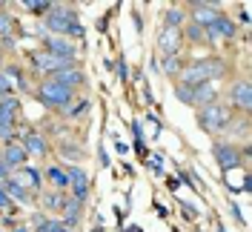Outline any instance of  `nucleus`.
I'll list each match as a JSON object with an SVG mask.
<instances>
[{
	"instance_id": "nucleus-37",
	"label": "nucleus",
	"mask_w": 252,
	"mask_h": 232,
	"mask_svg": "<svg viewBox=\"0 0 252 232\" xmlns=\"http://www.w3.org/2000/svg\"><path fill=\"white\" fill-rule=\"evenodd\" d=\"M15 232H29V230H26V227H15Z\"/></svg>"
},
{
	"instance_id": "nucleus-35",
	"label": "nucleus",
	"mask_w": 252,
	"mask_h": 232,
	"mask_svg": "<svg viewBox=\"0 0 252 232\" xmlns=\"http://www.w3.org/2000/svg\"><path fill=\"white\" fill-rule=\"evenodd\" d=\"M118 75H121V80H126V75H129V69H126V61H124V58L118 61Z\"/></svg>"
},
{
	"instance_id": "nucleus-6",
	"label": "nucleus",
	"mask_w": 252,
	"mask_h": 232,
	"mask_svg": "<svg viewBox=\"0 0 252 232\" xmlns=\"http://www.w3.org/2000/svg\"><path fill=\"white\" fill-rule=\"evenodd\" d=\"M32 61H34V66H37L40 72H55V75H58L63 69H72V61L58 58V55H49V52H34Z\"/></svg>"
},
{
	"instance_id": "nucleus-19",
	"label": "nucleus",
	"mask_w": 252,
	"mask_h": 232,
	"mask_svg": "<svg viewBox=\"0 0 252 232\" xmlns=\"http://www.w3.org/2000/svg\"><path fill=\"white\" fill-rule=\"evenodd\" d=\"M15 181H17L20 186H23V184H29L32 189H37V186H40V175H37V169L26 166V169H20V172L15 175Z\"/></svg>"
},
{
	"instance_id": "nucleus-10",
	"label": "nucleus",
	"mask_w": 252,
	"mask_h": 232,
	"mask_svg": "<svg viewBox=\"0 0 252 232\" xmlns=\"http://www.w3.org/2000/svg\"><path fill=\"white\" fill-rule=\"evenodd\" d=\"M229 98L232 103L241 109H250L252 106V89H250V80H235L232 89H229Z\"/></svg>"
},
{
	"instance_id": "nucleus-8",
	"label": "nucleus",
	"mask_w": 252,
	"mask_h": 232,
	"mask_svg": "<svg viewBox=\"0 0 252 232\" xmlns=\"http://www.w3.org/2000/svg\"><path fill=\"white\" fill-rule=\"evenodd\" d=\"M215 161L220 164V169H238V164H241V152H238L232 143H215Z\"/></svg>"
},
{
	"instance_id": "nucleus-11",
	"label": "nucleus",
	"mask_w": 252,
	"mask_h": 232,
	"mask_svg": "<svg viewBox=\"0 0 252 232\" xmlns=\"http://www.w3.org/2000/svg\"><path fill=\"white\" fill-rule=\"evenodd\" d=\"M46 52L49 55H58V58H66V61H75V46L72 40H63V37H46Z\"/></svg>"
},
{
	"instance_id": "nucleus-2",
	"label": "nucleus",
	"mask_w": 252,
	"mask_h": 232,
	"mask_svg": "<svg viewBox=\"0 0 252 232\" xmlns=\"http://www.w3.org/2000/svg\"><path fill=\"white\" fill-rule=\"evenodd\" d=\"M46 26L49 32H58V34H75V37H80L83 34V26L78 23V15L69 9V6H63V3H52V9H49L46 15Z\"/></svg>"
},
{
	"instance_id": "nucleus-24",
	"label": "nucleus",
	"mask_w": 252,
	"mask_h": 232,
	"mask_svg": "<svg viewBox=\"0 0 252 232\" xmlns=\"http://www.w3.org/2000/svg\"><path fill=\"white\" fill-rule=\"evenodd\" d=\"M181 20H184V12H181V9H169V12H166V26L178 29V26H181Z\"/></svg>"
},
{
	"instance_id": "nucleus-7",
	"label": "nucleus",
	"mask_w": 252,
	"mask_h": 232,
	"mask_svg": "<svg viewBox=\"0 0 252 232\" xmlns=\"http://www.w3.org/2000/svg\"><path fill=\"white\" fill-rule=\"evenodd\" d=\"M66 178H69V186H72V195H75V201H86V195H89V178H86V172L80 169V166H69L66 169Z\"/></svg>"
},
{
	"instance_id": "nucleus-33",
	"label": "nucleus",
	"mask_w": 252,
	"mask_h": 232,
	"mask_svg": "<svg viewBox=\"0 0 252 232\" xmlns=\"http://www.w3.org/2000/svg\"><path fill=\"white\" fill-rule=\"evenodd\" d=\"M9 169H12V166H9V164L3 161V155H0V184H3L6 178H9Z\"/></svg>"
},
{
	"instance_id": "nucleus-31",
	"label": "nucleus",
	"mask_w": 252,
	"mask_h": 232,
	"mask_svg": "<svg viewBox=\"0 0 252 232\" xmlns=\"http://www.w3.org/2000/svg\"><path fill=\"white\" fill-rule=\"evenodd\" d=\"M181 212H184V218H187V221H195V218H198L195 206H189V203H181Z\"/></svg>"
},
{
	"instance_id": "nucleus-29",
	"label": "nucleus",
	"mask_w": 252,
	"mask_h": 232,
	"mask_svg": "<svg viewBox=\"0 0 252 232\" xmlns=\"http://www.w3.org/2000/svg\"><path fill=\"white\" fill-rule=\"evenodd\" d=\"M9 92H12V83L6 80V75H0V100H3V98H9Z\"/></svg>"
},
{
	"instance_id": "nucleus-38",
	"label": "nucleus",
	"mask_w": 252,
	"mask_h": 232,
	"mask_svg": "<svg viewBox=\"0 0 252 232\" xmlns=\"http://www.w3.org/2000/svg\"><path fill=\"white\" fill-rule=\"evenodd\" d=\"M218 232H226V227H223V224H218Z\"/></svg>"
},
{
	"instance_id": "nucleus-22",
	"label": "nucleus",
	"mask_w": 252,
	"mask_h": 232,
	"mask_svg": "<svg viewBox=\"0 0 252 232\" xmlns=\"http://www.w3.org/2000/svg\"><path fill=\"white\" fill-rule=\"evenodd\" d=\"M43 175H46L52 184H58V186H69V178H66V172H61L58 166H49V169L43 172Z\"/></svg>"
},
{
	"instance_id": "nucleus-36",
	"label": "nucleus",
	"mask_w": 252,
	"mask_h": 232,
	"mask_svg": "<svg viewBox=\"0 0 252 232\" xmlns=\"http://www.w3.org/2000/svg\"><path fill=\"white\" fill-rule=\"evenodd\" d=\"M201 26H192V29H189V37H192V40H201Z\"/></svg>"
},
{
	"instance_id": "nucleus-4",
	"label": "nucleus",
	"mask_w": 252,
	"mask_h": 232,
	"mask_svg": "<svg viewBox=\"0 0 252 232\" xmlns=\"http://www.w3.org/2000/svg\"><path fill=\"white\" fill-rule=\"evenodd\" d=\"M37 100L43 106H55V109H66L72 100V89H66L55 80H43V86L37 89Z\"/></svg>"
},
{
	"instance_id": "nucleus-12",
	"label": "nucleus",
	"mask_w": 252,
	"mask_h": 232,
	"mask_svg": "<svg viewBox=\"0 0 252 232\" xmlns=\"http://www.w3.org/2000/svg\"><path fill=\"white\" fill-rule=\"evenodd\" d=\"M3 161H6V164H9V166H23V164H26V158H29V155H26V149H23V143H15V140H9V143H6V146H3Z\"/></svg>"
},
{
	"instance_id": "nucleus-17",
	"label": "nucleus",
	"mask_w": 252,
	"mask_h": 232,
	"mask_svg": "<svg viewBox=\"0 0 252 232\" xmlns=\"http://www.w3.org/2000/svg\"><path fill=\"white\" fill-rule=\"evenodd\" d=\"M23 149H26V155H46V140L37 132H26L23 135Z\"/></svg>"
},
{
	"instance_id": "nucleus-3",
	"label": "nucleus",
	"mask_w": 252,
	"mask_h": 232,
	"mask_svg": "<svg viewBox=\"0 0 252 232\" xmlns=\"http://www.w3.org/2000/svg\"><path fill=\"white\" fill-rule=\"evenodd\" d=\"M198 124L204 132H220V129H229L232 124V112L220 103H209L198 112Z\"/></svg>"
},
{
	"instance_id": "nucleus-13",
	"label": "nucleus",
	"mask_w": 252,
	"mask_h": 232,
	"mask_svg": "<svg viewBox=\"0 0 252 232\" xmlns=\"http://www.w3.org/2000/svg\"><path fill=\"white\" fill-rule=\"evenodd\" d=\"M0 186H3V189H6V195H9V198H15V201H20V203H29L32 201V192L26 189V186L17 184L15 178H6Z\"/></svg>"
},
{
	"instance_id": "nucleus-20",
	"label": "nucleus",
	"mask_w": 252,
	"mask_h": 232,
	"mask_svg": "<svg viewBox=\"0 0 252 232\" xmlns=\"http://www.w3.org/2000/svg\"><path fill=\"white\" fill-rule=\"evenodd\" d=\"M23 9L32 12V15H49L52 3H49V0H23Z\"/></svg>"
},
{
	"instance_id": "nucleus-9",
	"label": "nucleus",
	"mask_w": 252,
	"mask_h": 232,
	"mask_svg": "<svg viewBox=\"0 0 252 232\" xmlns=\"http://www.w3.org/2000/svg\"><path fill=\"white\" fill-rule=\"evenodd\" d=\"M192 17H195V23H198L201 29H209V26L220 17V12H218L215 3H212V6H209V3H195V6H192Z\"/></svg>"
},
{
	"instance_id": "nucleus-40",
	"label": "nucleus",
	"mask_w": 252,
	"mask_h": 232,
	"mask_svg": "<svg viewBox=\"0 0 252 232\" xmlns=\"http://www.w3.org/2000/svg\"><path fill=\"white\" fill-rule=\"evenodd\" d=\"M0 140H3V135H0Z\"/></svg>"
},
{
	"instance_id": "nucleus-27",
	"label": "nucleus",
	"mask_w": 252,
	"mask_h": 232,
	"mask_svg": "<svg viewBox=\"0 0 252 232\" xmlns=\"http://www.w3.org/2000/svg\"><path fill=\"white\" fill-rule=\"evenodd\" d=\"M61 155H63V158H75V161H80V158H83V152H80V149H75V146H61Z\"/></svg>"
},
{
	"instance_id": "nucleus-5",
	"label": "nucleus",
	"mask_w": 252,
	"mask_h": 232,
	"mask_svg": "<svg viewBox=\"0 0 252 232\" xmlns=\"http://www.w3.org/2000/svg\"><path fill=\"white\" fill-rule=\"evenodd\" d=\"M181 40H184L181 29L163 26V29H160V34H158V49L163 52V58H172V55H178V49H181Z\"/></svg>"
},
{
	"instance_id": "nucleus-30",
	"label": "nucleus",
	"mask_w": 252,
	"mask_h": 232,
	"mask_svg": "<svg viewBox=\"0 0 252 232\" xmlns=\"http://www.w3.org/2000/svg\"><path fill=\"white\" fill-rule=\"evenodd\" d=\"M46 206H52V209H63V198L61 195H46Z\"/></svg>"
},
{
	"instance_id": "nucleus-14",
	"label": "nucleus",
	"mask_w": 252,
	"mask_h": 232,
	"mask_svg": "<svg viewBox=\"0 0 252 232\" xmlns=\"http://www.w3.org/2000/svg\"><path fill=\"white\" fill-rule=\"evenodd\" d=\"M52 80L61 83V86H66V89H78L80 83H83V72H80V69H63V72H58Z\"/></svg>"
},
{
	"instance_id": "nucleus-1",
	"label": "nucleus",
	"mask_w": 252,
	"mask_h": 232,
	"mask_svg": "<svg viewBox=\"0 0 252 232\" xmlns=\"http://www.w3.org/2000/svg\"><path fill=\"white\" fill-rule=\"evenodd\" d=\"M226 72V66L218 61V58H204V61H195L192 66H184L181 69V86H201V83H209Z\"/></svg>"
},
{
	"instance_id": "nucleus-15",
	"label": "nucleus",
	"mask_w": 252,
	"mask_h": 232,
	"mask_svg": "<svg viewBox=\"0 0 252 232\" xmlns=\"http://www.w3.org/2000/svg\"><path fill=\"white\" fill-rule=\"evenodd\" d=\"M78 221H80V201L66 198V201H63V224H66L69 230H75Z\"/></svg>"
},
{
	"instance_id": "nucleus-26",
	"label": "nucleus",
	"mask_w": 252,
	"mask_h": 232,
	"mask_svg": "<svg viewBox=\"0 0 252 232\" xmlns=\"http://www.w3.org/2000/svg\"><path fill=\"white\" fill-rule=\"evenodd\" d=\"M149 169L155 172V175L163 172V158H160V155H152V158H149Z\"/></svg>"
},
{
	"instance_id": "nucleus-25",
	"label": "nucleus",
	"mask_w": 252,
	"mask_h": 232,
	"mask_svg": "<svg viewBox=\"0 0 252 232\" xmlns=\"http://www.w3.org/2000/svg\"><path fill=\"white\" fill-rule=\"evenodd\" d=\"M175 95H178L184 103H192V89H189V86H181V83H178V86H175Z\"/></svg>"
},
{
	"instance_id": "nucleus-34",
	"label": "nucleus",
	"mask_w": 252,
	"mask_h": 232,
	"mask_svg": "<svg viewBox=\"0 0 252 232\" xmlns=\"http://www.w3.org/2000/svg\"><path fill=\"white\" fill-rule=\"evenodd\" d=\"M132 132H135V140H143V124H141V121H135V124H132Z\"/></svg>"
},
{
	"instance_id": "nucleus-18",
	"label": "nucleus",
	"mask_w": 252,
	"mask_h": 232,
	"mask_svg": "<svg viewBox=\"0 0 252 232\" xmlns=\"http://www.w3.org/2000/svg\"><path fill=\"white\" fill-rule=\"evenodd\" d=\"M209 29L215 32L218 37H235V23H232L229 17H223V15H220L218 20H215V23L209 26Z\"/></svg>"
},
{
	"instance_id": "nucleus-16",
	"label": "nucleus",
	"mask_w": 252,
	"mask_h": 232,
	"mask_svg": "<svg viewBox=\"0 0 252 232\" xmlns=\"http://www.w3.org/2000/svg\"><path fill=\"white\" fill-rule=\"evenodd\" d=\"M212 100H215V89H212L209 83L192 86V103H195V106H201V109H204V106H209Z\"/></svg>"
},
{
	"instance_id": "nucleus-28",
	"label": "nucleus",
	"mask_w": 252,
	"mask_h": 232,
	"mask_svg": "<svg viewBox=\"0 0 252 232\" xmlns=\"http://www.w3.org/2000/svg\"><path fill=\"white\" fill-rule=\"evenodd\" d=\"M46 230L49 232H72L66 224H61V221H46Z\"/></svg>"
},
{
	"instance_id": "nucleus-23",
	"label": "nucleus",
	"mask_w": 252,
	"mask_h": 232,
	"mask_svg": "<svg viewBox=\"0 0 252 232\" xmlns=\"http://www.w3.org/2000/svg\"><path fill=\"white\" fill-rule=\"evenodd\" d=\"M0 40H12V17L0 12Z\"/></svg>"
},
{
	"instance_id": "nucleus-32",
	"label": "nucleus",
	"mask_w": 252,
	"mask_h": 232,
	"mask_svg": "<svg viewBox=\"0 0 252 232\" xmlns=\"http://www.w3.org/2000/svg\"><path fill=\"white\" fill-rule=\"evenodd\" d=\"M0 209H12V198L6 195V189L0 186Z\"/></svg>"
},
{
	"instance_id": "nucleus-21",
	"label": "nucleus",
	"mask_w": 252,
	"mask_h": 232,
	"mask_svg": "<svg viewBox=\"0 0 252 232\" xmlns=\"http://www.w3.org/2000/svg\"><path fill=\"white\" fill-rule=\"evenodd\" d=\"M158 69H163V75H181V69H184V66H181V58L172 55V58H166V61L160 63Z\"/></svg>"
},
{
	"instance_id": "nucleus-39",
	"label": "nucleus",
	"mask_w": 252,
	"mask_h": 232,
	"mask_svg": "<svg viewBox=\"0 0 252 232\" xmlns=\"http://www.w3.org/2000/svg\"><path fill=\"white\" fill-rule=\"evenodd\" d=\"M37 232H49V230H46V224H43V227H40V230H37Z\"/></svg>"
}]
</instances>
